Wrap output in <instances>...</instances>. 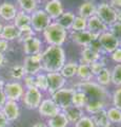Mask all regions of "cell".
Returning <instances> with one entry per match:
<instances>
[{
	"label": "cell",
	"mask_w": 121,
	"mask_h": 127,
	"mask_svg": "<svg viewBox=\"0 0 121 127\" xmlns=\"http://www.w3.org/2000/svg\"><path fill=\"white\" fill-rule=\"evenodd\" d=\"M117 21L121 22V9L117 10Z\"/></svg>",
	"instance_id": "cell-52"
},
{
	"label": "cell",
	"mask_w": 121,
	"mask_h": 127,
	"mask_svg": "<svg viewBox=\"0 0 121 127\" xmlns=\"http://www.w3.org/2000/svg\"><path fill=\"white\" fill-rule=\"evenodd\" d=\"M2 28H3V22L0 20V34H1V31H2Z\"/></svg>",
	"instance_id": "cell-54"
},
{
	"label": "cell",
	"mask_w": 121,
	"mask_h": 127,
	"mask_svg": "<svg viewBox=\"0 0 121 127\" xmlns=\"http://www.w3.org/2000/svg\"><path fill=\"white\" fill-rule=\"evenodd\" d=\"M91 117L93 119L94 123H95L96 127H111L112 126V123L110 122V120H108V118H107L106 109L101 110Z\"/></svg>",
	"instance_id": "cell-30"
},
{
	"label": "cell",
	"mask_w": 121,
	"mask_h": 127,
	"mask_svg": "<svg viewBox=\"0 0 121 127\" xmlns=\"http://www.w3.org/2000/svg\"><path fill=\"white\" fill-rule=\"evenodd\" d=\"M69 38L71 39L72 42L75 43L76 46L83 48V47L89 46L93 40H95V39H97L98 37L95 36L94 34H92L91 32H88L87 30H85V31H79V32L69 31Z\"/></svg>",
	"instance_id": "cell-11"
},
{
	"label": "cell",
	"mask_w": 121,
	"mask_h": 127,
	"mask_svg": "<svg viewBox=\"0 0 121 127\" xmlns=\"http://www.w3.org/2000/svg\"><path fill=\"white\" fill-rule=\"evenodd\" d=\"M105 67H106V57H105V55L101 57L99 61L89 64V69H91L92 74L94 75V77H95L102 69H104Z\"/></svg>",
	"instance_id": "cell-37"
},
{
	"label": "cell",
	"mask_w": 121,
	"mask_h": 127,
	"mask_svg": "<svg viewBox=\"0 0 121 127\" xmlns=\"http://www.w3.org/2000/svg\"><path fill=\"white\" fill-rule=\"evenodd\" d=\"M37 110H38L39 116L43 119H46V120L54 116H56V114H58L61 111L60 108L57 106L56 103L52 100L51 96L43 98Z\"/></svg>",
	"instance_id": "cell-13"
},
{
	"label": "cell",
	"mask_w": 121,
	"mask_h": 127,
	"mask_svg": "<svg viewBox=\"0 0 121 127\" xmlns=\"http://www.w3.org/2000/svg\"><path fill=\"white\" fill-rule=\"evenodd\" d=\"M2 89L6 96V100L14 102H20L25 91V88L23 87L22 83L16 81L5 82Z\"/></svg>",
	"instance_id": "cell-8"
},
{
	"label": "cell",
	"mask_w": 121,
	"mask_h": 127,
	"mask_svg": "<svg viewBox=\"0 0 121 127\" xmlns=\"http://www.w3.org/2000/svg\"><path fill=\"white\" fill-rule=\"evenodd\" d=\"M96 11H97V3L95 2V0H84L78 6L76 15L81 16V17L85 19H88L96 15Z\"/></svg>",
	"instance_id": "cell-18"
},
{
	"label": "cell",
	"mask_w": 121,
	"mask_h": 127,
	"mask_svg": "<svg viewBox=\"0 0 121 127\" xmlns=\"http://www.w3.org/2000/svg\"><path fill=\"white\" fill-rule=\"evenodd\" d=\"M97 84H99L100 86H103L105 88H107L108 86L112 84V81H111V69H108L107 67H105L104 69H102L95 76L94 78Z\"/></svg>",
	"instance_id": "cell-31"
},
{
	"label": "cell",
	"mask_w": 121,
	"mask_h": 127,
	"mask_svg": "<svg viewBox=\"0 0 121 127\" xmlns=\"http://www.w3.org/2000/svg\"><path fill=\"white\" fill-rule=\"evenodd\" d=\"M106 114L112 124H121V110L115 107H108L106 109Z\"/></svg>",
	"instance_id": "cell-36"
},
{
	"label": "cell",
	"mask_w": 121,
	"mask_h": 127,
	"mask_svg": "<svg viewBox=\"0 0 121 127\" xmlns=\"http://www.w3.org/2000/svg\"><path fill=\"white\" fill-rule=\"evenodd\" d=\"M108 3H110L115 10L121 9V0H108Z\"/></svg>",
	"instance_id": "cell-49"
},
{
	"label": "cell",
	"mask_w": 121,
	"mask_h": 127,
	"mask_svg": "<svg viewBox=\"0 0 121 127\" xmlns=\"http://www.w3.org/2000/svg\"><path fill=\"white\" fill-rule=\"evenodd\" d=\"M108 108V102L104 101H88L86 106L84 108V112H86L88 114H95L97 112H99L101 110L107 109Z\"/></svg>",
	"instance_id": "cell-26"
},
{
	"label": "cell",
	"mask_w": 121,
	"mask_h": 127,
	"mask_svg": "<svg viewBox=\"0 0 121 127\" xmlns=\"http://www.w3.org/2000/svg\"><path fill=\"white\" fill-rule=\"evenodd\" d=\"M88 102V97L86 96V94L82 91H79V90H76L75 93L73 95V101H72V105L78 107V108H81V109H84L85 106H86Z\"/></svg>",
	"instance_id": "cell-33"
},
{
	"label": "cell",
	"mask_w": 121,
	"mask_h": 127,
	"mask_svg": "<svg viewBox=\"0 0 121 127\" xmlns=\"http://www.w3.org/2000/svg\"><path fill=\"white\" fill-rule=\"evenodd\" d=\"M97 39L100 42L104 55H110L117 48H119V39L115 37L110 31L100 34Z\"/></svg>",
	"instance_id": "cell-10"
},
{
	"label": "cell",
	"mask_w": 121,
	"mask_h": 127,
	"mask_svg": "<svg viewBox=\"0 0 121 127\" xmlns=\"http://www.w3.org/2000/svg\"><path fill=\"white\" fill-rule=\"evenodd\" d=\"M22 66L25 75L36 76L38 73L42 72L41 66V53L37 55H24L22 61Z\"/></svg>",
	"instance_id": "cell-9"
},
{
	"label": "cell",
	"mask_w": 121,
	"mask_h": 127,
	"mask_svg": "<svg viewBox=\"0 0 121 127\" xmlns=\"http://www.w3.org/2000/svg\"><path fill=\"white\" fill-rule=\"evenodd\" d=\"M32 127H49L44 122H36L35 124L32 125Z\"/></svg>",
	"instance_id": "cell-51"
},
{
	"label": "cell",
	"mask_w": 121,
	"mask_h": 127,
	"mask_svg": "<svg viewBox=\"0 0 121 127\" xmlns=\"http://www.w3.org/2000/svg\"><path fill=\"white\" fill-rule=\"evenodd\" d=\"M46 76H48L49 83V88L46 93L50 96L59 89H62L66 85V79L60 74V72H49L46 73Z\"/></svg>",
	"instance_id": "cell-15"
},
{
	"label": "cell",
	"mask_w": 121,
	"mask_h": 127,
	"mask_svg": "<svg viewBox=\"0 0 121 127\" xmlns=\"http://www.w3.org/2000/svg\"><path fill=\"white\" fill-rule=\"evenodd\" d=\"M35 87L37 89H39L42 93L48 92L49 88V83H48V76H46L45 72H40L35 76Z\"/></svg>",
	"instance_id": "cell-34"
},
{
	"label": "cell",
	"mask_w": 121,
	"mask_h": 127,
	"mask_svg": "<svg viewBox=\"0 0 121 127\" xmlns=\"http://www.w3.org/2000/svg\"><path fill=\"white\" fill-rule=\"evenodd\" d=\"M1 110L10 122H15L16 120H18L21 113L19 102H14V101H6Z\"/></svg>",
	"instance_id": "cell-17"
},
{
	"label": "cell",
	"mask_w": 121,
	"mask_h": 127,
	"mask_svg": "<svg viewBox=\"0 0 121 127\" xmlns=\"http://www.w3.org/2000/svg\"><path fill=\"white\" fill-rule=\"evenodd\" d=\"M74 127H96L91 116H84L74 124Z\"/></svg>",
	"instance_id": "cell-40"
},
{
	"label": "cell",
	"mask_w": 121,
	"mask_h": 127,
	"mask_svg": "<svg viewBox=\"0 0 121 127\" xmlns=\"http://www.w3.org/2000/svg\"><path fill=\"white\" fill-rule=\"evenodd\" d=\"M52 22L53 20L42 7H39L38 10L31 14V27L36 34H42Z\"/></svg>",
	"instance_id": "cell-4"
},
{
	"label": "cell",
	"mask_w": 121,
	"mask_h": 127,
	"mask_svg": "<svg viewBox=\"0 0 121 127\" xmlns=\"http://www.w3.org/2000/svg\"><path fill=\"white\" fill-rule=\"evenodd\" d=\"M18 7L16 3L11 1H3L0 3V20L5 23L13 22L14 18L18 13Z\"/></svg>",
	"instance_id": "cell-14"
},
{
	"label": "cell",
	"mask_w": 121,
	"mask_h": 127,
	"mask_svg": "<svg viewBox=\"0 0 121 127\" xmlns=\"http://www.w3.org/2000/svg\"><path fill=\"white\" fill-rule=\"evenodd\" d=\"M13 25L19 31L32 29V27H31V15L28 13H24L22 11H18L16 17L13 20Z\"/></svg>",
	"instance_id": "cell-22"
},
{
	"label": "cell",
	"mask_w": 121,
	"mask_h": 127,
	"mask_svg": "<svg viewBox=\"0 0 121 127\" xmlns=\"http://www.w3.org/2000/svg\"><path fill=\"white\" fill-rule=\"evenodd\" d=\"M75 90L82 91L86 94L88 101H104L111 102V93L107 88L97 84L95 81L91 82H78L74 84Z\"/></svg>",
	"instance_id": "cell-2"
},
{
	"label": "cell",
	"mask_w": 121,
	"mask_h": 127,
	"mask_svg": "<svg viewBox=\"0 0 121 127\" xmlns=\"http://www.w3.org/2000/svg\"><path fill=\"white\" fill-rule=\"evenodd\" d=\"M11 122L7 120V118L4 116L2 110H0V127H10Z\"/></svg>",
	"instance_id": "cell-47"
},
{
	"label": "cell",
	"mask_w": 121,
	"mask_h": 127,
	"mask_svg": "<svg viewBox=\"0 0 121 127\" xmlns=\"http://www.w3.org/2000/svg\"><path fill=\"white\" fill-rule=\"evenodd\" d=\"M6 96L4 92H3V89H0V110L2 109V107L4 106V104L6 103Z\"/></svg>",
	"instance_id": "cell-48"
},
{
	"label": "cell",
	"mask_w": 121,
	"mask_h": 127,
	"mask_svg": "<svg viewBox=\"0 0 121 127\" xmlns=\"http://www.w3.org/2000/svg\"><path fill=\"white\" fill-rule=\"evenodd\" d=\"M39 1H40V2H48V1H50V0H39Z\"/></svg>",
	"instance_id": "cell-55"
},
{
	"label": "cell",
	"mask_w": 121,
	"mask_h": 127,
	"mask_svg": "<svg viewBox=\"0 0 121 127\" xmlns=\"http://www.w3.org/2000/svg\"><path fill=\"white\" fill-rule=\"evenodd\" d=\"M86 30L88 32H91L92 34H94L95 36L98 37L100 34L104 33V32L108 31V27L105 25L104 22H102L97 16H93V17L87 19V28Z\"/></svg>",
	"instance_id": "cell-19"
},
{
	"label": "cell",
	"mask_w": 121,
	"mask_h": 127,
	"mask_svg": "<svg viewBox=\"0 0 121 127\" xmlns=\"http://www.w3.org/2000/svg\"><path fill=\"white\" fill-rule=\"evenodd\" d=\"M76 77L79 79V82H91L94 81V75L92 74V71L89 69V65L86 64H80L78 65Z\"/></svg>",
	"instance_id": "cell-27"
},
{
	"label": "cell",
	"mask_w": 121,
	"mask_h": 127,
	"mask_svg": "<svg viewBox=\"0 0 121 127\" xmlns=\"http://www.w3.org/2000/svg\"><path fill=\"white\" fill-rule=\"evenodd\" d=\"M42 9L50 16V18L53 21L57 20L60 16L64 13V5L61 0H50L43 4Z\"/></svg>",
	"instance_id": "cell-16"
},
{
	"label": "cell",
	"mask_w": 121,
	"mask_h": 127,
	"mask_svg": "<svg viewBox=\"0 0 121 127\" xmlns=\"http://www.w3.org/2000/svg\"><path fill=\"white\" fill-rule=\"evenodd\" d=\"M41 35L42 40L46 46L63 47L69 39V31L63 29L55 21L51 23Z\"/></svg>",
	"instance_id": "cell-3"
},
{
	"label": "cell",
	"mask_w": 121,
	"mask_h": 127,
	"mask_svg": "<svg viewBox=\"0 0 121 127\" xmlns=\"http://www.w3.org/2000/svg\"><path fill=\"white\" fill-rule=\"evenodd\" d=\"M21 83L25 89L34 88L35 87V76H32V75H25L21 81Z\"/></svg>",
	"instance_id": "cell-43"
},
{
	"label": "cell",
	"mask_w": 121,
	"mask_h": 127,
	"mask_svg": "<svg viewBox=\"0 0 121 127\" xmlns=\"http://www.w3.org/2000/svg\"><path fill=\"white\" fill-rule=\"evenodd\" d=\"M66 62V54L63 47L46 46L41 52V66L42 71L59 72Z\"/></svg>",
	"instance_id": "cell-1"
},
{
	"label": "cell",
	"mask_w": 121,
	"mask_h": 127,
	"mask_svg": "<svg viewBox=\"0 0 121 127\" xmlns=\"http://www.w3.org/2000/svg\"><path fill=\"white\" fill-rule=\"evenodd\" d=\"M78 65H79V63L75 62V61L65 62V64L63 65V67L61 68V70L59 71V72L66 81H68V79H71L73 77H76Z\"/></svg>",
	"instance_id": "cell-24"
},
{
	"label": "cell",
	"mask_w": 121,
	"mask_h": 127,
	"mask_svg": "<svg viewBox=\"0 0 121 127\" xmlns=\"http://www.w3.org/2000/svg\"><path fill=\"white\" fill-rule=\"evenodd\" d=\"M96 16L107 27H110L117 21V10H115L108 1H102L97 3Z\"/></svg>",
	"instance_id": "cell-5"
},
{
	"label": "cell",
	"mask_w": 121,
	"mask_h": 127,
	"mask_svg": "<svg viewBox=\"0 0 121 127\" xmlns=\"http://www.w3.org/2000/svg\"><path fill=\"white\" fill-rule=\"evenodd\" d=\"M43 98V93L39 89H37L36 87H34V88L25 89L21 102L25 108L30 110H37Z\"/></svg>",
	"instance_id": "cell-7"
},
{
	"label": "cell",
	"mask_w": 121,
	"mask_h": 127,
	"mask_svg": "<svg viewBox=\"0 0 121 127\" xmlns=\"http://www.w3.org/2000/svg\"><path fill=\"white\" fill-rule=\"evenodd\" d=\"M19 36V30L13 25V22L10 23H3V28L0 34V38L7 40L9 42L15 41L18 39Z\"/></svg>",
	"instance_id": "cell-21"
},
{
	"label": "cell",
	"mask_w": 121,
	"mask_h": 127,
	"mask_svg": "<svg viewBox=\"0 0 121 127\" xmlns=\"http://www.w3.org/2000/svg\"><path fill=\"white\" fill-rule=\"evenodd\" d=\"M9 74H10V77L13 81L21 82L23 77L25 76V72H24V69H23L22 64H14L9 70Z\"/></svg>",
	"instance_id": "cell-32"
},
{
	"label": "cell",
	"mask_w": 121,
	"mask_h": 127,
	"mask_svg": "<svg viewBox=\"0 0 121 127\" xmlns=\"http://www.w3.org/2000/svg\"><path fill=\"white\" fill-rule=\"evenodd\" d=\"M11 42H9L7 40H4V39L0 38V53L6 54L11 49Z\"/></svg>",
	"instance_id": "cell-45"
},
{
	"label": "cell",
	"mask_w": 121,
	"mask_h": 127,
	"mask_svg": "<svg viewBox=\"0 0 121 127\" xmlns=\"http://www.w3.org/2000/svg\"><path fill=\"white\" fill-rule=\"evenodd\" d=\"M75 91L76 90L73 87H63L62 89H59L54 94L51 95V97L57 104L61 111H64L66 108L72 106L73 95L75 93Z\"/></svg>",
	"instance_id": "cell-6"
},
{
	"label": "cell",
	"mask_w": 121,
	"mask_h": 127,
	"mask_svg": "<svg viewBox=\"0 0 121 127\" xmlns=\"http://www.w3.org/2000/svg\"><path fill=\"white\" fill-rule=\"evenodd\" d=\"M108 31H110L115 37L120 39L121 38V22L116 21L115 23H113L112 26L108 27Z\"/></svg>",
	"instance_id": "cell-42"
},
{
	"label": "cell",
	"mask_w": 121,
	"mask_h": 127,
	"mask_svg": "<svg viewBox=\"0 0 121 127\" xmlns=\"http://www.w3.org/2000/svg\"><path fill=\"white\" fill-rule=\"evenodd\" d=\"M43 40L38 36L31 37L28 40H25L24 42H22V52L24 55H37L40 54L43 51Z\"/></svg>",
	"instance_id": "cell-12"
},
{
	"label": "cell",
	"mask_w": 121,
	"mask_h": 127,
	"mask_svg": "<svg viewBox=\"0 0 121 127\" xmlns=\"http://www.w3.org/2000/svg\"><path fill=\"white\" fill-rule=\"evenodd\" d=\"M4 84H5V81H4V79H3L1 76H0V89H2V88H3Z\"/></svg>",
	"instance_id": "cell-53"
},
{
	"label": "cell",
	"mask_w": 121,
	"mask_h": 127,
	"mask_svg": "<svg viewBox=\"0 0 121 127\" xmlns=\"http://www.w3.org/2000/svg\"><path fill=\"white\" fill-rule=\"evenodd\" d=\"M35 35H37L35 32L32 30V29H28V30H23V31H19V36H18V39L17 41L18 42H24L25 40H28L30 39L31 37L35 36Z\"/></svg>",
	"instance_id": "cell-41"
},
{
	"label": "cell",
	"mask_w": 121,
	"mask_h": 127,
	"mask_svg": "<svg viewBox=\"0 0 121 127\" xmlns=\"http://www.w3.org/2000/svg\"><path fill=\"white\" fill-rule=\"evenodd\" d=\"M111 81L114 86L121 87V64H116L111 69Z\"/></svg>",
	"instance_id": "cell-35"
},
{
	"label": "cell",
	"mask_w": 121,
	"mask_h": 127,
	"mask_svg": "<svg viewBox=\"0 0 121 127\" xmlns=\"http://www.w3.org/2000/svg\"><path fill=\"white\" fill-rule=\"evenodd\" d=\"M111 61H113L116 64H121V48H117V49L110 54Z\"/></svg>",
	"instance_id": "cell-44"
},
{
	"label": "cell",
	"mask_w": 121,
	"mask_h": 127,
	"mask_svg": "<svg viewBox=\"0 0 121 127\" xmlns=\"http://www.w3.org/2000/svg\"><path fill=\"white\" fill-rule=\"evenodd\" d=\"M64 114L68 118V120L69 123H73L75 124L76 122H78L82 118L85 112H84V109H81V108H78V107H75V106H69V108H66L64 111Z\"/></svg>",
	"instance_id": "cell-29"
},
{
	"label": "cell",
	"mask_w": 121,
	"mask_h": 127,
	"mask_svg": "<svg viewBox=\"0 0 121 127\" xmlns=\"http://www.w3.org/2000/svg\"><path fill=\"white\" fill-rule=\"evenodd\" d=\"M89 47H91L94 51H96V52L100 53L101 55H104L103 54V51H102V48H101V45H100V42L98 41V39H95V40H93L91 42V45H89Z\"/></svg>",
	"instance_id": "cell-46"
},
{
	"label": "cell",
	"mask_w": 121,
	"mask_h": 127,
	"mask_svg": "<svg viewBox=\"0 0 121 127\" xmlns=\"http://www.w3.org/2000/svg\"><path fill=\"white\" fill-rule=\"evenodd\" d=\"M16 5L19 11H22L31 15L40 7L39 6L40 1L39 0H16Z\"/></svg>",
	"instance_id": "cell-23"
},
{
	"label": "cell",
	"mask_w": 121,
	"mask_h": 127,
	"mask_svg": "<svg viewBox=\"0 0 121 127\" xmlns=\"http://www.w3.org/2000/svg\"><path fill=\"white\" fill-rule=\"evenodd\" d=\"M102 56H104V55H101L100 53L94 51L89 46L83 47V48H81V51H80L79 63L80 64H86V65H89V64H92L94 62L99 61V59Z\"/></svg>",
	"instance_id": "cell-20"
},
{
	"label": "cell",
	"mask_w": 121,
	"mask_h": 127,
	"mask_svg": "<svg viewBox=\"0 0 121 127\" xmlns=\"http://www.w3.org/2000/svg\"><path fill=\"white\" fill-rule=\"evenodd\" d=\"M119 48H121V38L119 39Z\"/></svg>",
	"instance_id": "cell-56"
},
{
	"label": "cell",
	"mask_w": 121,
	"mask_h": 127,
	"mask_svg": "<svg viewBox=\"0 0 121 127\" xmlns=\"http://www.w3.org/2000/svg\"><path fill=\"white\" fill-rule=\"evenodd\" d=\"M69 122L63 111H60L58 114L46 120V125L49 127H68Z\"/></svg>",
	"instance_id": "cell-28"
},
{
	"label": "cell",
	"mask_w": 121,
	"mask_h": 127,
	"mask_svg": "<svg viewBox=\"0 0 121 127\" xmlns=\"http://www.w3.org/2000/svg\"><path fill=\"white\" fill-rule=\"evenodd\" d=\"M6 63H7V59H6L5 54L0 53V70L6 65Z\"/></svg>",
	"instance_id": "cell-50"
},
{
	"label": "cell",
	"mask_w": 121,
	"mask_h": 127,
	"mask_svg": "<svg viewBox=\"0 0 121 127\" xmlns=\"http://www.w3.org/2000/svg\"><path fill=\"white\" fill-rule=\"evenodd\" d=\"M86 28H87V19L81 17V16L76 15L75 20H74V22H73L71 31H74V32L85 31V30H86Z\"/></svg>",
	"instance_id": "cell-38"
},
{
	"label": "cell",
	"mask_w": 121,
	"mask_h": 127,
	"mask_svg": "<svg viewBox=\"0 0 121 127\" xmlns=\"http://www.w3.org/2000/svg\"><path fill=\"white\" fill-rule=\"evenodd\" d=\"M111 103L113 107L121 110V87H117L111 94Z\"/></svg>",
	"instance_id": "cell-39"
},
{
	"label": "cell",
	"mask_w": 121,
	"mask_h": 127,
	"mask_svg": "<svg viewBox=\"0 0 121 127\" xmlns=\"http://www.w3.org/2000/svg\"><path fill=\"white\" fill-rule=\"evenodd\" d=\"M75 17H76V14L73 11H64V13L57 20H55V22H57L60 27H62L63 29L69 32L72 29L73 22L75 20Z\"/></svg>",
	"instance_id": "cell-25"
}]
</instances>
